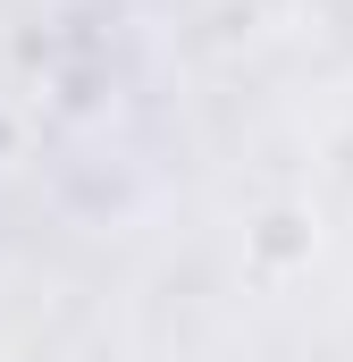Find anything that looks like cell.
<instances>
[{
	"label": "cell",
	"mask_w": 353,
	"mask_h": 362,
	"mask_svg": "<svg viewBox=\"0 0 353 362\" xmlns=\"http://www.w3.org/2000/svg\"><path fill=\"white\" fill-rule=\"evenodd\" d=\"M311 253H320V219L303 202H277L244 228V270L253 278H294V270H311Z\"/></svg>",
	"instance_id": "obj_1"
}]
</instances>
